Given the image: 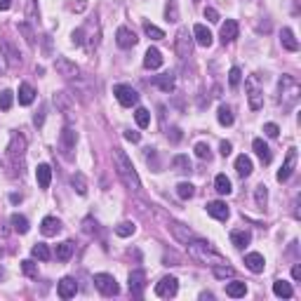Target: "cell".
Segmentation results:
<instances>
[{
  "instance_id": "61",
  "label": "cell",
  "mask_w": 301,
  "mask_h": 301,
  "mask_svg": "<svg viewBox=\"0 0 301 301\" xmlns=\"http://www.w3.org/2000/svg\"><path fill=\"white\" fill-rule=\"evenodd\" d=\"M10 200H12L14 205H17V202H21V196H17V193H12V196H10Z\"/></svg>"
},
{
  "instance_id": "53",
  "label": "cell",
  "mask_w": 301,
  "mask_h": 301,
  "mask_svg": "<svg viewBox=\"0 0 301 301\" xmlns=\"http://www.w3.org/2000/svg\"><path fill=\"white\" fill-rule=\"evenodd\" d=\"M125 139H127V141H132V144H139V141H141V134H139V132L127 130V132H125Z\"/></svg>"
},
{
  "instance_id": "59",
  "label": "cell",
  "mask_w": 301,
  "mask_h": 301,
  "mask_svg": "<svg viewBox=\"0 0 301 301\" xmlns=\"http://www.w3.org/2000/svg\"><path fill=\"white\" fill-rule=\"evenodd\" d=\"M292 278H294V280H301V266H294V268H292Z\"/></svg>"
},
{
  "instance_id": "19",
  "label": "cell",
  "mask_w": 301,
  "mask_h": 301,
  "mask_svg": "<svg viewBox=\"0 0 301 301\" xmlns=\"http://www.w3.org/2000/svg\"><path fill=\"white\" fill-rule=\"evenodd\" d=\"M76 141H78V134L71 130V127H64L61 130V146L66 151V158H71V151L76 148Z\"/></svg>"
},
{
  "instance_id": "39",
  "label": "cell",
  "mask_w": 301,
  "mask_h": 301,
  "mask_svg": "<svg viewBox=\"0 0 301 301\" xmlns=\"http://www.w3.org/2000/svg\"><path fill=\"white\" fill-rule=\"evenodd\" d=\"M217 118H219V122H221L223 127H228V125H233V111H231L228 106H219Z\"/></svg>"
},
{
  "instance_id": "63",
  "label": "cell",
  "mask_w": 301,
  "mask_h": 301,
  "mask_svg": "<svg viewBox=\"0 0 301 301\" xmlns=\"http://www.w3.org/2000/svg\"><path fill=\"white\" fill-rule=\"evenodd\" d=\"M193 2H198V0H193Z\"/></svg>"
},
{
  "instance_id": "7",
  "label": "cell",
  "mask_w": 301,
  "mask_h": 301,
  "mask_svg": "<svg viewBox=\"0 0 301 301\" xmlns=\"http://www.w3.org/2000/svg\"><path fill=\"white\" fill-rule=\"evenodd\" d=\"M177 289H179V280H177L174 275H165L156 285V294L160 299H170V297L177 294Z\"/></svg>"
},
{
  "instance_id": "57",
  "label": "cell",
  "mask_w": 301,
  "mask_h": 301,
  "mask_svg": "<svg viewBox=\"0 0 301 301\" xmlns=\"http://www.w3.org/2000/svg\"><path fill=\"white\" fill-rule=\"evenodd\" d=\"M73 45H82V28H78V31H73Z\"/></svg>"
},
{
  "instance_id": "50",
  "label": "cell",
  "mask_w": 301,
  "mask_h": 301,
  "mask_svg": "<svg viewBox=\"0 0 301 301\" xmlns=\"http://www.w3.org/2000/svg\"><path fill=\"white\" fill-rule=\"evenodd\" d=\"M196 156L202 158V160H205V158H210V146L202 144V141H200V144H196Z\"/></svg>"
},
{
  "instance_id": "25",
  "label": "cell",
  "mask_w": 301,
  "mask_h": 301,
  "mask_svg": "<svg viewBox=\"0 0 301 301\" xmlns=\"http://www.w3.org/2000/svg\"><path fill=\"white\" fill-rule=\"evenodd\" d=\"M280 42H282V47L289 50V52H297V50H299V42H297V38H294L292 28H282V33H280Z\"/></svg>"
},
{
  "instance_id": "8",
  "label": "cell",
  "mask_w": 301,
  "mask_h": 301,
  "mask_svg": "<svg viewBox=\"0 0 301 301\" xmlns=\"http://www.w3.org/2000/svg\"><path fill=\"white\" fill-rule=\"evenodd\" d=\"M193 36H188V28H179V33H177V40H174V50H177V54L181 57V59H186L188 54H191V50H193Z\"/></svg>"
},
{
  "instance_id": "34",
  "label": "cell",
  "mask_w": 301,
  "mask_h": 301,
  "mask_svg": "<svg viewBox=\"0 0 301 301\" xmlns=\"http://www.w3.org/2000/svg\"><path fill=\"white\" fill-rule=\"evenodd\" d=\"M249 240H252V236H249L247 231H233V233H231V242H233L238 249L247 247Z\"/></svg>"
},
{
  "instance_id": "49",
  "label": "cell",
  "mask_w": 301,
  "mask_h": 301,
  "mask_svg": "<svg viewBox=\"0 0 301 301\" xmlns=\"http://www.w3.org/2000/svg\"><path fill=\"white\" fill-rule=\"evenodd\" d=\"M19 31H21V33L26 36V42L31 45V47H33V45H36V36H33L31 26H28V24H19Z\"/></svg>"
},
{
  "instance_id": "51",
  "label": "cell",
  "mask_w": 301,
  "mask_h": 301,
  "mask_svg": "<svg viewBox=\"0 0 301 301\" xmlns=\"http://www.w3.org/2000/svg\"><path fill=\"white\" fill-rule=\"evenodd\" d=\"M263 132H266V134H268V137H278V134H280V127H278V125H275V122H266V125H263Z\"/></svg>"
},
{
  "instance_id": "55",
  "label": "cell",
  "mask_w": 301,
  "mask_h": 301,
  "mask_svg": "<svg viewBox=\"0 0 301 301\" xmlns=\"http://www.w3.org/2000/svg\"><path fill=\"white\" fill-rule=\"evenodd\" d=\"M219 151H221V156H231V151H233V146H231V141H221V146H219Z\"/></svg>"
},
{
  "instance_id": "6",
  "label": "cell",
  "mask_w": 301,
  "mask_h": 301,
  "mask_svg": "<svg viewBox=\"0 0 301 301\" xmlns=\"http://www.w3.org/2000/svg\"><path fill=\"white\" fill-rule=\"evenodd\" d=\"M113 94H116V99L122 106H134L139 101V92L134 90V87H130V85H122V82L113 87Z\"/></svg>"
},
{
  "instance_id": "22",
  "label": "cell",
  "mask_w": 301,
  "mask_h": 301,
  "mask_svg": "<svg viewBox=\"0 0 301 301\" xmlns=\"http://www.w3.org/2000/svg\"><path fill=\"white\" fill-rule=\"evenodd\" d=\"M252 148H254V153L259 156V160H261L263 165H268V162L273 160V156H271V148L266 146V141H263V139H254V141H252Z\"/></svg>"
},
{
  "instance_id": "48",
  "label": "cell",
  "mask_w": 301,
  "mask_h": 301,
  "mask_svg": "<svg viewBox=\"0 0 301 301\" xmlns=\"http://www.w3.org/2000/svg\"><path fill=\"white\" fill-rule=\"evenodd\" d=\"M240 80H242V71H240L238 66H233V68L228 71V82H231V87H238Z\"/></svg>"
},
{
  "instance_id": "60",
  "label": "cell",
  "mask_w": 301,
  "mask_h": 301,
  "mask_svg": "<svg viewBox=\"0 0 301 301\" xmlns=\"http://www.w3.org/2000/svg\"><path fill=\"white\" fill-rule=\"evenodd\" d=\"M12 7V0H0V10L5 12V10H10Z\"/></svg>"
},
{
  "instance_id": "45",
  "label": "cell",
  "mask_w": 301,
  "mask_h": 301,
  "mask_svg": "<svg viewBox=\"0 0 301 301\" xmlns=\"http://www.w3.org/2000/svg\"><path fill=\"white\" fill-rule=\"evenodd\" d=\"M254 200H257V205H259V207H266V202H268V191H266V186H257V193H254Z\"/></svg>"
},
{
  "instance_id": "56",
  "label": "cell",
  "mask_w": 301,
  "mask_h": 301,
  "mask_svg": "<svg viewBox=\"0 0 301 301\" xmlns=\"http://www.w3.org/2000/svg\"><path fill=\"white\" fill-rule=\"evenodd\" d=\"M28 17L38 19V10H36V0H28Z\"/></svg>"
},
{
  "instance_id": "40",
  "label": "cell",
  "mask_w": 301,
  "mask_h": 301,
  "mask_svg": "<svg viewBox=\"0 0 301 301\" xmlns=\"http://www.w3.org/2000/svg\"><path fill=\"white\" fill-rule=\"evenodd\" d=\"M134 231H137V226H134L132 221H122V223H118V226H116V236H120V238L134 236Z\"/></svg>"
},
{
  "instance_id": "37",
  "label": "cell",
  "mask_w": 301,
  "mask_h": 301,
  "mask_svg": "<svg viewBox=\"0 0 301 301\" xmlns=\"http://www.w3.org/2000/svg\"><path fill=\"white\" fill-rule=\"evenodd\" d=\"M144 33L151 40H162V38H165V31H162V28H158V26H153L151 21H144Z\"/></svg>"
},
{
  "instance_id": "20",
  "label": "cell",
  "mask_w": 301,
  "mask_h": 301,
  "mask_svg": "<svg viewBox=\"0 0 301 301\" xmlns=\"http://www.w3.org/2000/svg\"><path fill=\"white\" fill-rule=\"evenodd\" d=\"M193 38H196V42L200 45V47H210L212 45L210 28H205L202 24H196V26H193Z\"/></svg>"
},
{
  "instance_id": "26",
  "label": "cell",
  "mask_w": 301,
  "mask_h": 301,
  "mask_svg": "<svg viewBox=\"0 0 301 301\" xmlns=\"http://www.w3.org/2000/svg\"><path fill=\"white\" fill-rule=\"evenodd\" d=\"M33 99H36V90H33L28 82H21V85H19V104L28 106V104H33Z\"/></svg>"
},
{
  "instance_id": "30",
  "label": "cell",
  "mask_w": 301,
  "mask_h": 301,
  "mask_svg": "<svg viewBox=\"0 0 301 301\" xmlns=\"http://www.w3.org/2000/svg\"><path fill=\"white\" fill-rule=\"evenodd\" d=\"M236 172L245 179V177H249L252 174V160H249L247 156H238L236 158Z\"/></svg>"
},
{
  "instance_id": "4",
  "label": "cell",
  "mask_w": 301,
  "mask_h": 301,
  "mask_svg": "<svg viewBox=\"0 0 301 301\" xmlns=\"http://www.w3.org/2000/svg\"><path fill=\"white\" fill-rule=\"evenodd\" d=\"M94 285H97V289H99L104 297H116L120 292L118 282H116V278L111 273H97L94 275Z\"/></svg>"
},
{
  "instance_id": "11",
  "label": "cell",
  "mask_w": 301,
  "mask_h": 301,
  "mask_svg": "<svg viewBox=\"0 0 301 301\" xmlns=\"http://www.w3.org/2000/svg\"><path fill=\"white\" fill-rule=\"evenodd\" d=\"M137 33L132 31V28H127V26H120L118 31H116V42H118L122 50H130V47H134L137 45Z\"/></svg>"
},
{
  "instance_id": "52",
  "label": "cell",
  "mask_w": 301,
  "mask_h": 301,
  "mask_svg": "<svg viewBox=\"0 0 301 301\" xmlns=\"http://www.w3.org/2000/svg\"><path fill=\"white\" fill-rule=\"evenodd\" d=\"M205 19H210L212 24H217L219 21V12L214 7H205Z\"/></svg>"
},
{
  "instance_id": "46",
  "label": "cell",
  "mask_w": 301,
  "mask_h": 301,
  "mask_svg": "<svg viewBox=\"0 0 301 301\" xmlns=\"http://www.w3.org/2000/svg\"><path fill=\"white\" fill-rule=\"evenodd\" d=\"M165 17H167V21H179V7H177V0H170V2H167Z\"/></svg>"
},
{
  "instance_id": "1",
  "label": "cell",
  "mask_w": 301,
  "mask_h": 301,
  "mask_svg": "<svg viewBox=\"0 0 301 301\" xmlns=\"http://www.w3.org/2000/svg\"><path fill=\"white\" fill-rule=\"evenodd\" d=\"M113 158H116V165H118V174L122 183L134 191V193H139L141 191V181H139V174L134 170V165H132V160L125 156V151L122 148H113Z\"/></svg>"
},
{
  "instance_id": "3",
  "label": "cell",
  "mask_w": 301,
  "mask_h": 301,
  "mask_svg": "<svg viewBox=\"0 0 301 301\" xmlns=\"http://www.w3.org/2000/svg\"><path fill=\"white\" fill-rule=\"evenodd\" d=\"M7 156L14 162V167H19V174H24L21 170V162H24V156H26V137L24 134H12V141L7 146Z\"/></svg>"
},
{
  "instance_id": "43",
  "label": "cell",
  "mask_w": 301,
  "mask_h": 301,
  "mask_svg": "<svg viewBox=\"0 0 301 301\" xmlns=\"http://www.w3.org/2000/svg\"><path fill=\"white\" fill-rule=\"evenodd\" d=\"M156 85L162 92H172V90H174V78H172L170 73H167V76H158V78H156Z\"/></svg>"
},
{
  "instance_id": "29",
  "label": "cell",
  "mask_w": 301,
  "mask_h": 301,
  "mask_svg": "<svg viewBox=\"0 0 301 301\" xmlns=\"http://www.w3.org/2000/svg\"><path fill=\"white\" fill-rule=\"evenodd\" d=\"M226 294H228V297H233V299H238V297H245V294H247V285H245V282H240V280H233V282H228V285H226Z\"/></svg>"
},
{
  "instance_id": "9",
  "label": "cell",
  "mask_w": 301,
  "mask_h": 301,
  "mask_svg": "<svg viewBox=\"0 0 301 301\" xmlns=\"http://www.w3.org/2000/svg\"><path fill=\"white\" fill-rule=\"evenodd\" d=\"M294 167H297V148H289L287 151V158H285V162H282V167L278 172V181H287L289 177L294 174Z\"/></svg>"
},
{
  "instance_id": "16",
  "label": "cell",
  "mask_w": 301,
  "mask_h": 301,
  "mask_svg": "<svg viewBox=\"0 0 301 301\" xmlns=\"http://www.w3.org/2000/svg\"><path fill=\"white\" fill-rule=\"evenodd\" d=\"M170 231H172V236L177 238L179 242H191L193 240V233L188 231V226H183V223H179V221H170Z\"/></svg>"
},
{
  "instance_id": "28",
  "label": "cell",
  "mask_w": 301,
  "mask_h": 301,
  "mask_svg": "<svg viewBox=\"0 0 301 301\" xmlns=\"http://www.w3.org/2000/svg\"><path fill=\"white\" fill-rule=\"evenodd\" d=\"M214 188H217V193H219V196H228V193L233 191L231 179H228L226 174H217V179H214Z\"/></svg>"
},
{
  "instance_id": "14",
  "label": "cell",
  "mask_w": 301,
  "mask_h": 301,
  "mask_svg": "<svg viewBox=\"0 0 301 301\" xmlns=\"http://www.w3.org/2000/svg\"><path fill=\"white\" fill-rule=\"evenodd\" d=\"M207 214L214 217V219H219V221H226V219L231 217V210L226 207V202L214 200V202H207Z\"/></svg>"
},
{
  "instance_id": "24",
  "label": "cell",
  "mask_w": 301,
  "mask_h": 301,
  "mask_svg": "<svg viewBox=\"0 0 301 301\" xmlns=\"http://www.w3.org/2000/svg\"><path fill=\"white\" fill-rule=\"evenodd\" d=\"M247 90H249V108H252V111H259V108H261L263 106V97H261V92L257 90V87H254V82H252V80H249L247 82Z\"/></svg>"
},
{
  "instance_id": "23",
  "label": "cell",
  "mask_w": 301,
  "mask_h": 301,
  "mask_svg": "<svg viewBox=\"0 0 301 301\" xmlns=\"http://www.w3.org/2000/svg\"><path fill=\"white\" fill-rule=\"evenodd\" d=\"M36 179H38V186L40 188H50V183H52V167L50 165H38V170H36Z\"/></svg>"
},
{
  "instance_id": "35",
  "label": "cell",
  "mask_w": 301,
  "mask_h": 301,
  "mask_svg": "<svg viewBox=\"0 0 301 301\" xmlns=\"http://www.w3.org/2000/svg\"><path fill=\"white\" fill-rule=\"evenodd\" d=\"M10 223H12V228L17 231V233H28V219L26 217H21V214H12V219H10Z\"/></svg>"
},
{
  "instance_id": "42",
  "label": "cell",
  "mask_w": 301,
  "mask_h": 301,
  "mask_svg": "<svg viewBox=\"0 0 301 301\" xmlns=\"http://www.w3.org/2000/svg\"><path fill=\"white\" fill-rule=\"evenodd\" d=\"M172 167H174L177 172H191V160H188L186 156H174Z\"/></svg>"
},
{
  "instance_id": "44",
  "label": "cell",
  "mask_w": 301,
  "mask_h": 301,
  "mask_svg": "<svg viewBox=\"0 0 301 301\" xmlns=\"http://www.w3.org/2000/svg\"><path fill=\"white\" fill-rule=\"evenodd\" d=\"M14 101V94L10 90H2L0 92V111H10Z\"/></svg>"
},
{
  "instance_id": "15",
  "label": "cell",
  "mask_w": 301,
  "mask_h": 301,
  "mask_svg": "<svg viewBox=\"0 0 301 301\" xmlns=\"http://www.w3.org/2000/svg\"><path fill=\"white\" fill-rule=\"evenodd\" d=\"M144 66L148 68V71H156V68H160V66H162V54H160V50H158V47H148V50H146Z\"/></svg>"
},
{
  "instance_id": "5",
  "label": "cell",
  "mask_w": 301,
  "mask_h": 301,
  "mask_svg": "<svg viewBox=\"0 0 301 301\" xmlns=\"http://www.w3.org/2000/svg\"><path fill=\"white\" fill-rule=\"evenodd\" d=\"M280 99H285L287 104H294L299 99V85H297L294 78L282 76V80H280Z\"/></svg>"
},
{
  "instance_id": "2",
  "label": "cell",
  "mask_w": 301,
  "mask_h": 301,
  "mask_svg": "<svg viewBox=\"0 0 301 301\" xmlns=\"http://www.w3.org/2000/svg\"><path fill=\"white\" fill-rule=\"evenodd\" d=\"M188 245V254L193 257V259H198V261L202 263H223V257L219 254V252H214L212 249L210 242H205V240H198V238H193L191 242H186Z\"/></svg>"
},
{
  "instance_id": "21",
  "label": "cell",
  "mask_w": 301,
  "mask_h": 301,
  "mask_svg": "<svg viewBox=\"0 0 301 301\" xmlns=\"http://www.w3.org/2000/svg\"><path fill=\"white\" fill-rule=\"evenodd\" d=\"M238 38V21L236 19H226V24L221 26V42H233Z\"/></svg>"
},
{
  "instance_id": "62",
  "label": "cell",
  "mask_w": 301,
  "mask_h": 301,
  "mask_svg": "<svg viewBox=\"0 0 301 301\" xmlns=\"http://www.w3.org/2000/svg\"><path fill=\"white\" fill-rule=\"evenodd\" d=\"M2 73H5V64L0 61V76H2Z\"/></svg>"
},
{
  "instance_id": "47",
  "label": "cell",
  "mask_w": 301,
  "mask_h": 301,
  "mask_svg": "<svg viewBox=\"0 0 301 301\" xmlns=\"http://www.w3.org/2000/svg\"><path fill=\"white\" fill-rule=\"evenodd\" d=\"M21 271H24L28 278H38V263H33L31 259H24V261H21Z\"/></svg>"
},
{
  "instance_id": "54",
  "label": "cell",
  "mask_w": 301,
  "mask_h": 301,
  "mask_svg": "<svg viewBox=\"0 0 301 301\" xmlns=\"http://www.w3.org/2000/svg\"><path fill=\"white\" fill-rule=\"evenodd\" d=\"M5 50H7V59H10V66H17L19 64V59H17V52H14L10 45H5Z\"/></svg>"
},
{
  "instance_id": "10",
  "label": "cell",
  "mask_w": 301,
  "mask_h": 301,
  "mask_svg": "<svg viewBox=\"0 0 301 301\" xmlns=\"http://www.w3.org/2000/svg\"><path fill=\"white\" fill-rule=\"evenodd\" d=\"M54 68L59 71V76H64V78H76L80 73V68L71 59H66V57H57L54 59Z\"/></svg>"
},
{
  "instance_id": "41",
  "label": "cell",
  "mask_w": 301,
  "mask_h": 301,
  "mask_svg": "<svg viewBox=\"0 0 301 301\" xmlns=\"http://www.w3.org/2000/svg\"><path fill=\"white\" fill-rule=\"evenodd\" d=\"M71 183H73V188L78 191V196H85V193H87V181H85V177H82L80 172H76V174H73Z\"/></svg>"
},
{
  "instance_id": "36",
  "label": "cell",
  "mask_w": 301,
  "mask_h": 301,
  "mask_svg": "<svg viewBox=\"0 0 301 301\" xmlns=\"http://www.w3.org/2000/svg\"><path fill=\"white\" fill-rule=\"evenodd\" d=\"M134 120H137V125L144 130V127H148V125H151V113H148L146 108H141V106H139V108L134 111Z\"/></svg>"
},
{
  "instance_id": "31",
  "label": "cell",
  "mask_w": 301,
  "mask_h": 301,
  "mask_svg": "<svg viewBox=\"0 0 301 301\" xmlns=\"http://www.w3.org/2000/svg\"><path fill=\"white\" fill-rule=\"evenodd\" d=\"M31 254H33V259H38V261H50V259H52V252H50V247H47L45 242H38V245H33Z\"/></svg>"
},
{
  "instance_id": "32",
  "label": "cell",
  "mask_w": 301,
  "mask_h": 301,
  "mask_svg": "<svg viewBox=\"0 0 301 301\" xmlns=\"http://www.w3.org/2000/svg\"><path fill=\"white\" fill-rule=\"evenodd\" d=\"M73 249H76V245H73L71 240H66V242H61V245H57V259H59V261H68L71 254H73Z\"/></svg>"
},
{
  "instance_id": "13",
  "label": "cell",
  "mask_w": 301,
  "mask_h": 301,
  "mask_svg": "<svg viewBox=\"0 0 301 301\" xmlns=\"http://www.w3.org/2000/svg\"><path fill=\"white\" fill-rule=\"evenodd\" d=\"M146 287V275L144 271H132L130 273V292L132 297H141Z\"/></svg>"
},
{
  "instance_id": "33",
  "label": "cell",
  "mask_w": 301,
  "mask_h": 301,
  "mask_svg": "<svg viewBox=\"0 0 301 301\" xmlns=\"http://www.w3.org/2000/svg\"><path fill=\"white\" fill-rule=\"evenodd\" d=\"M212 271H214V278H219V280H226V278H233V266H228V263H214L212 266Z\"/></svg>"
},
{
  "instance_id": "38",
  "label": "cell",
  "mask_w": 301,
  "mask_h": 301,
  "mask_svg": "<svg viewBox=\"0 0 301 301\" xmlns=\"http://www.w3.org/2000/svg\"><path fill=\"white\" fill-rule=\"evenodd\" d=\"M193 193H196V186L188 181H181L179 186H177V196L181 198V200H188V198H193Z\"/></svg>"
},
{
  "instance_id": "12",
  "label": "cell",
  "mask_w": 301,
  "mask_h": 301,
  "mask_svg": "<svg viewBox=\"0 0 301 301\" xmlns=\"http://www.w3.org/2000/svg\"><path fill=\"white\" fill-rule=\"evenodd\" d=\"M76 292H78V282H76V278H61V280H59V285H57V294H59L61 299H71V297H76Z\"/></svg>"
},
{
  "instance_id": "58",
  "label": "cell",
  "mask_w": 301,
  "mask_h": 301,
  "mask_svg": "<svg viewBox=\"0 0 301 301\" xmlns=\"http://www.w3.org/2000/svg\"><path fill=\"white\" fill-rule=\"evenodd\" d=\"M33 122H36V125H42V122H45V106H42V108H40V113H36V118H33Z\"/></svg>"
},
{
  "instance_id": "18",
  "label": "cell",
  "mask_w": 301,
  "mask_h": 301,
  "mask_svg": "<svg viewBox=\"0 0 301 301\" xmlns=\"http://www.w3.org/2000/svg\"><path fill=\"white\" fill-rule=\"evenodd\" d=\"M40 231H42V236L52 238V236H57V233L61 231V221H59L57 217H45L42 223H40Z\"/></svg>"
},
{
  "instance_id": "27",
  "label": "cell",
  "mask_w": 301,
  "mask_h": 301,
  "mask_svg": "<svg viewBox=\"0 0 301 301\" xmlns=\"http://www.w3.org/2000/svg\"><path fill=\"white\" fill-rule=\"evenodd\" d=\"M273 292H275V297H282V299H292V297H294V289H292V285H289V282H285V280H275V282H273Z\"/></svg>"
},
{
  "instance_id": "17",
  "label": "cell",
  "mask_w": 301,
  "mask_h": 301,
  "mask_svg": "<svg viewBox=\"0 0 301 301\" xmlns=\"http://www.w3.org/2000/svg\"><path fill=\"white\" fill-rule=\"evenodd\" d=\"M245 266H247L252 273H263L266 261H263V257L259 254V252H249L247 257H245Z\"/></svg>"
}]
</instances>
